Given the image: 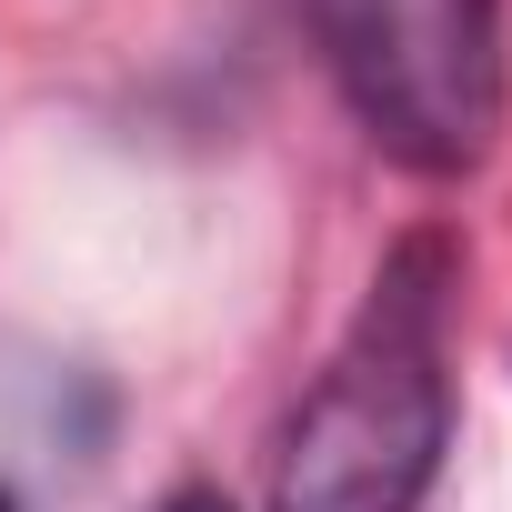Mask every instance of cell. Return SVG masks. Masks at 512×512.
Segmentation results:
<instances>
[{
	"mask_svg": "<svg viewBox=\"0 0 512 512\" xmlns=\"http://www.w3.org/2000/svg\"><path fill=\"white\" fill-rule=\"evenodd\" d=\"M452 231H402L272 442V512H422L452 452Z\"/></svg>",
	"mask_w": 512,
	"mask_h": 512,
	"instance_id": "1",
	"label": "cell"
},
{
	"mask_svg": "<svg viewBox=\"0 0 512 512\" xmlns=\"http://www.w3.org/2000/svg\"><path fill=\"white\" fill-rule=\"evenodd\" d=\"M161 512H231V492H211V482H181Z\"/></svg>",
	"mask_w": 512,
	"mask_h": 512,
	"instance_id": "3",
	"label": "cell"
},
{
	"mask_svg": "<svg viewBox=\"0 0 512 512\" xmlns=\"http://www.w3.org/2000/svg\"><path fill=\"white\" fill-rule=\"evenodd\" d=\"M0 512H21V502H11V482H0Z\"/></svg>",
	"mask_w": 512,
	"mask_h": 512,
	"instance_id": "4",
	"label": "cell"
},
{
	"mask_svg": "<svg viewBox=\"0 0 512 512\" xmlns=\"http://www.w3.org/2000/svg\"><path fill=\"white\" fill-rule=\"evenodd\" d=\"M312 41L382 161L462 181L502 141V0H312Z\"/></svg>",
	"mask_w": 512,
	"mask_h": 512,
	"instance_id": "2",
	"label": "cell"
}]
</instances>
